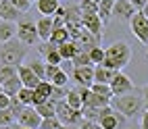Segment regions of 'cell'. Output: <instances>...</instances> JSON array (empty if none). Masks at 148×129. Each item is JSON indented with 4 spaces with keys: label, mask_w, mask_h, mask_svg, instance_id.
<instances>
[{
    "label": "cell",
    "mask_w": 148,
    "mask_h": 129,
    "mask_svg": "<svg viewBox=\"0 0 148 129\" xmlns=\"http://www.w3.org/2000/svg\"><path fill=\"white\" fill-rule=\"evenodd\" d=\"M132 61V46L119 40V42H113L106 48V56H104V67L115 69V71H123V67H127V63Z\"/></svg>",
    "instance_id": "obj_1"
},
{
    "label": "cell",
    "mask_w": 148,
    "mask_h": 129,
    "mask_svg": "<svg viewBox=\"0 0 148 129\" xmlns=\"http://www.w3.org/2000/svg\"><path fill=\"white\" fill-rule=\"evenodd\" d=\"M27 54H29V46L21 42L19 38H13L11 42H4L0 48V63L11 67H21Z\"/></svg>",
    "instance_id": "obj_2"
},
{
    "label": "cell",
    "mask_w": 148,
    "mask_h": 129,
    "mask_svg": "<svg viewBox=\"0 0 148 129\" xmlns=\"http://www.w3.org/2000/svg\"><path fill=\"white\" fill-rule=\"evenodd\" d=\"M111 106L117 113H121L123 117L132 119L136 115L144 113V98L138 92H130V94H123V96H113Z\"/></svg>",
    "instance_id": "obj_3"
},
{
    "label": "cell",
    "mask_w": 148,
    "mask_h": 129,
    "mask_svg": "<svg viewBox=\"0 0 148 129\" xmlns=\"http://www.w3.org/2000/svg\"><path fill=\"white\" fill-rule=\"evenodd\" d=\"M17 38L21 40V42H25L27 46H36V44L42 42L40 33H38L36 21H34V19H29V17H23L21 21L17 23Z\"/></svg>",
    "instance_id": "obj_4"
},
{
    "label": "cell",
    "mask_w": 148,
    "mask_h": 129,
    "mask_svg": "<svg viewBox=\"0 0 148 129\" xmlns=\"http://www.w3.org/2000/svg\"><path fill=\"white\" fill-rule=\"evenodd\" d=\"M56 119L61 121L63 125H71V127H77L84 117H82V111H75L67 104V100H58L56 102Z\"/></svg>",
    "instance_id": "obj_5"
},
{
    "label": "cell",
    "mask_w": 148,
    "mask_h": 129,
    "mask_svg": "<svg viewBox=\"0 0 148 129\" xmlns=\"http://www.w3.org/2000/svg\"><path fill=\"white\" fill-rule=\"evenodd\" d=\"M100 115H102V117H100L102 129H123L125 123H127V117H123L121 113H117L111 104L104 106L102 111H100Z\"/></svg>",
    "instance_id": "obj_6"
},
{
    "label": "cell",
    "mask_w": 148,
    "mask_h": 129,
    "mask_svg": "<svg viewBox=\"0 0 148 129\" xmlns=\"http://www.w3.org/2000/svg\"><path fill=\"white\" fill-rule=\"evenodd\" d=\"M130 29H132V33L138 38V42L144 44L148 48V17L142 13V11H138L132 19H130Z\"/></svg>",
    "instance_id": "obj_7"
},
{
    "label": "cell",
    "mask_w": 148,
    "mask_h": 129,
    "mask_svg": "<svg viewBox=\"0 0 148 129\" xmlns=\"http://www.w3.org/2000/svg\"><path fill=\"white\" fill-rule=\"evenodd\" d=\"M42 121H44V117L36 111V106H25L21 115L17 117V123L23 127H29V129H40Z\"/></svg>",
    "instance_id": "obj_8"
},
{
    "label": "cell",
    "mask_w": 148,
    "mask_h": 129,
    "mask_svg": "<svg viewBox=\"0 0 148 129\" xmlns=\"http://www.w3.org/2000/svg\"><path fill=\"white\" fill-rule=\"evenodd\" d=\"M38 52H40V56L48 65H61L63 63V56L58 52V46H54L52 42H40L38 44Z\"/></svg>",
    "instance_id": "obj_9"
},
{
    "label": "cell",
    "mask_w": 148,
    "mask_h": 129,
    "mask_svg": "<svg viewBox=\"0 0 148 129\" xmlns=\"http://www.w3.org/2000/svg\"><path fill=\"white\" fill-rule=\"evenodd\" d=\"M111 87H113V94L115 96H123V94H130V92H136V85L130 77H127L123 71H117L115 79L111 81Z\"/></svg>",
    "instance_id": "obj_10"
},
{
    "label": "cell",
    "mask_w": 148,
    "mask_h": 129,
    "mask_svg": "<svg viewBox=\"0 0 148 129\" xmlns=\"http://www.w3.org/2000/svg\"><path fill=\"white\" fill-rule=\"evenodd\" d=\"M94 67L96 65H88V67H75V71L71 75V79L77 85H86V87H92L94 83Z\"/></svg>",
    "instance_id": "obj_11"
},
{
    "label": "cell",
    "mask_w": 148,
    "mask_h": 129,
    "mask_svg": "<svg viewBox=\"0 0 148 129\" xmlns=\"http://www.w3.org/2000/svg\"><path fill=\"white\" fill-rule=\"evenodd\" d=\"M138 13V8L130 2V0H117L113 6V17L121 19V21H130V19Z\"/></svg>",
    "instance_id": "obj_12"
},
{
    "label": "cell",
    "mask_w": 148,
    "mask_h": 129,
    "mask_svg": "<svg viewBox=\"0 0 148 129\" xmlns=\"http://www.w3.org/2000/svg\"><path fill=\"white\" fill-rule=\"evenodd\" d=\"M84 27L88 29L90 33H94L98 40H102V31H104V21L100 19V15H84Z\"/></svg>",
    "instance_id": "obj_13"
},
{
    "label": "cell",
    "mask_w": 148,
    "mask_h": 129,
    "mask_svg": "<svg viewBox=\"0 0 148 129\" xmlns=\"http://www.w3.org/2000/svg\"><path fill=\"white\" fill-rule=\"evenodd\" d=\"M73 42L77 44V48H79L82 52H90L92 48H96V46H100V40H98L94 33H90L88 29L84 27V31L79 33V38L77 40H73Z\"/></svg>",
    "instance_id": "obj_14"
},
{
    "label": "cell",
    "mask_w": 148,
    "mask_h": 129,
    "mask_svg": "<svg viewBox=\"0 0 148 129\" xmlns=\"http://www.w3.org/2000/svg\"><path fill=\"white\" fill-rule=\"evenodd\" d=\"M23 13L19 11V8L11 2V0H0V17L4 19V21H15V23H19L21 21V17Z\"/></svg>",
    "instance_id": "obj_15"
},
{
    "label": "cell",
    "mask_w": 148,
    "mask_h": 129,
    "mask_svg": "<svg viewBox=\"0 0 148 129\" xmlns=\"http://www.w3.org/2000/svg\"><path fill=\"white\" fill-rule=\"evenodd\" d=\"M65 25H67V27H84V13H82L79 4L67 6V13H65Z\"/></svg>",
    "instance_id": "obj_16"
},
{
    "label": "cell",
    "mask_w": 148,
    "mask_h": 129,
    "mask_svg": "<svg viewBox=\"0 0 148 129\" xmlns=\"http://www.w3.org/2000/svg\"><path fill=\"white\" fill-rule=\"evenodd\" d=\"M19 77H21L23 85L25 87H32V90H36V87L40 85V81H42V79L34 73V69L29 65H21V67H19Z\"/></svg>",
    "instance_id": "obj_17"
},
{
    "label": "cell",
    "mask_w": 148,
    "mask_h": 129,
    "mask_svg": "<svg viewBox=\"0 0 148 129\" xmlns=\"http://www.w3.org/2000/svg\"><path fill=\"white\" fill-rule=\"evenodd\" d=\"M36 25H38L40 40H42V42H48L50 35H52V31H54V17H40L36 21Z\"/></svg>",
    "instance_id": "obj_18"
},
{
    "label": "cell",
    "mask_w": 148,
    "mask_h": 129,
    "mask_svg": "<svg viewBox=\"0 0 148 129\" xmlns=\"http://www.w3.org/2000/svg\"><path fill=\"white\" fill-rule=\"evenodd\" d=\"M117 71L115 69H108L104 65H96L94 67V83H111L115 79Z\"/></svg>",
    "instance_id": "obj_19"
},
{
    "label": "cell",
    "mask_w": 148,
    "mask_h": 129,
    "mask_svg": "<svg viewBox=\"0 0 148 129\" xmlns=\"http://www.w3.org/2000/svg\"><path fill=\"white\" fill-rule=\"evenodd\" d=\"M36 8L42 17H54V13L61 8V0H38Z\"/></svg>",
    "instance_id": "obj_20"
},
{
    "label": "cell",
    "mask_w": 148,
    "mask_h": 129,
    "mask_svg": "<svg viewBox=\"0 0 148 129\" xmlns=\"http://www.w3.org/2000/svg\"><path fill=\"white\" fill-rule=\"evenodd\" d=\"M13 38H17V23L15 21H2L0 23V44L11 42Z\"/></svg>",
    "instance_id": "obj_21"
},
{
    "label": "cell",
    "mask_w": 148,
    "mask_h": 129,
    "mask_svg": "<svg viewBox=\"0 0 148 129\" xmlns=\"http://www.w3.org/2000/svg\"><path fill=\"white\" fill-rule=\"evenodd\" d=\"M58 52H61L63 61H73V58L77 56V52H82V50L77 48V44L73 42V40H69V42H65V44L58 46Z\"/></svg>",
    "instance_id": "obj_22"
},
{
    "label": "cell",
    "mask_w": 148,
    "mask_h": 129,
    "mask_svg": "<svg viewBox=\"0 0 148 129\" xmlns=\"http://www.w3.org/2000/svg\"><path fill=\"white\" fill-rule=\"evenodd\" d=\"M65 100H67V104L71 108H75V111H82V108H84V100H82V94H79V90H77V85L69 90Z\"/></svg>",
    "instance_id": "obj_23"
},
{
    "label": "cell",
    "mask_w": 148,
    "mask_h": 129,
    "mask_svg": "<svg viewBox=\"0 0 148 129\" xmlns=\"http://www.w3.org/2000/svg\"><path fill=\"white\" fill-rule=\"evenodd\" d=\"M69 40H71L69 29H67V27H56L54 31H52V35H50V40H48V42H52L54 46H61V44L69 42Z\"/></svg>",
    "instance_id": "obj_24"
},
{
    "label": "cell",
    "mask_w": 148,
    "mask_h": 129,
    "mask_svg": "<svg viewBox=\"0 0 148 129\" xmlns=\"http://www.w3.org/2000/svg\"><path fill=\"white\" fill-rule=\"evenodd\" d=\"M36 111L40 113L44 119L56 117V102H52V100H46V102H42V104H38V106H36Z\"/></svg>",
    "instance_id": "obj_25"
},
{
    "label": "cell",
    "mask_w": 148,
    "mask_h": 129,
    "mask_svg": "<svg viewBox=\"0 0 148 129\" xmlns=\"http://www.w3.org/2000/svg\"><path fill=\"white\" fill-rule=\"evenodd\" d=\"M4 87V92L8 94V96H17L19 92H21V87H23V81H21V77H13V79H8V81L2 85Z\"/></svg>",
    "instance_id": "obj_26"
},
{
    "label": "cell",
    "mask_w": 148,
    "mask_h": 129,
    "mask_svg": "<svg viewBox=\"0 0 148 129\" xmlns=\"http://www.w3.org/2000/svg\"><path fill=\"white\" fill-rule=\"evenodd\" d=\"M19 75V67H11V65H0V83H6L8 79H13Z\"/></svg>",
    "instance_id": "obj_27"
},
{
    "label": "cell",
    "mask_w": 148,
    "mask_h": 129,
    "mask_svg": "<svg viewBox=\"0 0 148 129\" xmlns=\"http://www.w3.org/2000/svg\"><path fill=\"white\" fill-rule=\"evenodd\" d=\"M100 111L102 108H92V106H84L82 108V117L84 121H92V123H100Z\"/></svg>",
    "instance_id": "obj_28"
},
{
    "label": "cell",
    "mask_w": 148,
    "mask_h": 129,
    "mask_svg": "<svg viewBox=\"0 0 148 129\" xmlns=\"http://www.w3.org/2000/svg\"><path fill=\"white\" fill-rule=\"evenodd\" d=\"M90 90L96 92V94H100V96H104V98H108V100H113V96H115L111 83H92Z\"/></svg>",
    "instance_id": "obj_29"
},
{
    "label": "cell",
    "mask_w": 148,
    "mask_h": 129,
    "mask_svg": "<svg viewBox=\"0 0 148 129\" xmlns=\"http://www.w3.org/2000/svg\"><path fill=\"white\" fill-rule=\"evenodd\" d=\"M34 96H36V90H32V87H21V92L17 94V98L21 100L25 106H34Z\"/></svg>",
    "instance_id": "obj_30"
},
{
    "label": "cell",
    "mask_w": 148,
    "mask_h": 129,
    "mask_svg": "<svg viewBox=\"0 0 148 129\" xmlns=\"http://www.w3.org/2000/svg\"><path fill=\"white\" fill-rule=\"evenodd\" d=\"M27 65L32 67V69H34V73L44 81V79H46V61H44V58H36V61L27 63Z\"/></svg>",
    "instance_id": "obj_31"
},
{
    "label": "cell",
    "mask_w": 148,
    "mask_h": 129,
    "mask_svg": "<svg viewBox=\"0 0 148 129\" xmlns=\"http://www.w3.org/2000/svg\"><path fill=\"white\" fill-rule=\"evenodd\" d=\"M104 56H106V48L102 46H96L90 50V58H92V65H102L104 63Z\"/></svg>",
    "instance_id": "obj_32"
},
{
    "label": "cell",
    "mask_w": 148,
    "mask_h": 129,
    "mask_svg": "<svg viewBox=\"0 0 148 129\" xmlns=\"http://www.w3.org/2000/svg\"><path fill=\"white\" fill-rule=\"evenodd\" d=\"M79 8H82L84 15H96L98 13V2H94V0H82Z\"/></svg>",
    "instance_id": "obj_33"
},
{
    "label": "cell",
    "mask_w": 148,
    "mask_h": 129,
    "mask_svg": "<svg viewBox=\"0 0 148 129\" xmlns=\"http://www.w3.org/2000/svg\"><path fill=\"white\" fill-rule=\"evenodd\" d=\"M73 65L75 67H88V65H92L90 52H77V56L73 58Z\"/></svg>",
    "instance_id": "obj_34"
},
{
    "label": "cell",
    "mask_w": 148,
    "mask_h": 129,
    "mask_svg": "<svg viewBox=\"0 0 148 129\" xmlns=\"http://www.w3.org/2000/svg\"><path fill=\"white\" fill-rule=\"evenodd\" d=\"M63 127V123L58 121L56 117H50V119H44L42 121V125H40V129H61Z\"/></svg>",
    "instance_id": "obj_35"
},
{
    "label": "cell",
    "mask_w": 148,
    "mask_h": 129,
    "mask_svg": "<svg viewBox=\"0 0 148 129\" xmlns=\"http://www.w3.org/2000/svg\"><path fill=\"white\" fill-rule=\"evenodd\" d=\"M69 77H71V75L65 73L63 69H61V71L52 77V83H54V85H69Z\"/></svg>",
    "instance_id": "obj_36"
},
{
    "label": "cell",
    "mask_w": 148,
    "mask_h": 129,
    "mask_svg": "<svg viewBox=\"0 0 148 129\" xmlns=\"http://www.w3.org/2000/svg\"><path fill=\"white\" fill-rule=\"evenodd\" d=\"M11 2H13V4L19 8V11L23 13V15H25V13L29 11V8H32V4H34L32 0H11Z\"/></svg>",
    "instance_id": "obj_37"
},
{
    "label": "cell",
    "mask_w": 148,
    "mask_h": 129,
    "mask_svg": "<svg viewBox=\"0 0 148 129\" xmlns=\"http://www.w3.org/2000/svg\"><path fill=\"white\" fill-rule=\"evenodd\" d=\"M61 71V65H48L46 63V81H52V77Z\"/></svg>",
    "instance_id": "obj_38"
},
{
    "label": "cell",
    "mask_w": 148,
    "mask_h": 129,
    "mask_svg": "<svg viewBox=\"0 0 148 129\" xmlns=\"http://www.w3.org/2000/svg\"><path fill=\"white\" fill-rule=\"evenodd\" d=\"M11 100H13V96H8L6 92H0V111H6L11 106Z\"/></svg>",
    "instance_id": "obj_39"
},
{
    "label": "cell",
    "mask_w": 148,
    "mask_h": 129,
    "mask_svg": "<svg viewBox=\"0 0 148 129\" xmlns=\"http://www.w3.org/2000/svg\"><path fill=\"white\" fill-rule=\"evenodd\" d=\"M77 129H102L100 123H92V121H82L77 125Z\"/></svg>",
    "instance_id": "obj_40"
},
{
    "label": "cell",
    "mask_w": 148,
    "mask_h": 129,
    "mask_svg": "<svg viewBox=\"0 0 148 129\" xmlns=\"http://www.w3.org/2000/svg\"><path fill=\"white\" fill-rule=\"evenodd\" d=\"M61 69H63L65 73L73 75V71H75V65H73V61H63V63H61Z\"/></svg>",
    "instance_id": "obj_41"
},
{
    "label": "cell",
    "mask_w": 148,
    "mask_h": 129,
    "mask_svg": "<svg viewBox=\"0 0 148 129\" xmlns=\"http://www.w3.org/2000/svg\"><path fill=\"white\" fill-rule=\"evenodd\" d=\"M130 2H132V4H134V6L138 8V11H142V8H144V6L148 4V0H130Z\"/></svg>",
    "instance_id": "obj_42"
},
{
    "label": "cell",
    "mask_w": 148,
    "mask_h": 129,
    "mask_svg": "<svg viewBox=\"0 0 148 129\" xmlns=\"http://www.w3.org/2000/svg\"><path fill=\"white\" fill-rule=\"evenodd\" d=\"M142 98H144V111H148V85L142 90Z\"/></svg>",
    "instance_id": "obj_43"
},
{
    "label": "cell",
    "mask_w": 148,
    "mask_h": 129,
    "mask_svg": "<svg viewBox=\"0 0 148 129\" xmlns=\"http://www.w3.org/2000/svg\"><path fill=\"white\" fill-rule=\"evenodd\" d=\"M142 129H148V111H144L142 113V125H140Z\"/></svg>",
    "instance_id": "obj_44"
},
{
    "label": "cell",
    "mask_w": 148,
    "mask_h": 129,
    "mask_svg": "<svg viewBox=\"0 0 148 129\" xmlns=\"http://www.w3.org/2000/svg\"><path fill=\"white\" fill-rule=\"evenodd\" d=\"M123 129H142V127H136V125H125Z\"/></svg>",
    "instance_id": "obj_45"
},
{
    "label": "cell",
    "mask_w": 148,
    "mask_h": 129,
    "mask_svg": "<svg viewBox=\"0 0 148 129\" xmlns=\"http://www.w3.org/2000/svg\"><path fill=\"white\" fill-rule=\"evenodd\" d=\"M142 13H144V15H146V17H148V4H146V6H144V8H142Z\"/></svg>",
    "instance_id": "obj_46"
},
{
    "label": "cell",
    "mask_w": 148,
    "mask_h": 129,
    "mask_svg": "<svg viewBox=\"0 0 148 129\" xmlns=\"http://www.w3.org/2000/svg\"><path fill=\"white\" fill-rule=\"evenodd\" d=\"M61 129H77V127H71V125H63Z\"/></svg>",
    "instance_id": "obj_47"
},
{
    "label": "cell",
    "mask_w": 148,
    "mask_h": 129,
    "mask_svg": "<svg viewBox=\"0 0 148 129\" xmlns=\"http://www.w3.org/2000/svg\"><path fill=\"white\" fill-rule=\"evenodd\" d=\"M0 129H11V127H6V125H2V127H0Z\"/></svg>",
    "instance_id": "obj_48"
},
{
    "label": "cell",
    "mask_w": 148,
    "mask_h": 129,
    "mask_svg": "<svg viewBox=\"0 0 148 129\" xmlns=\"http://www.w3.org/2000/svg\"><path fill=\"white\" fill-rule=\"evenodd\" d=\"M0 92H4V87H2V83H0Z\"/></svg>",
    "instance_id": "obj_49"
},
{
    "label": "cell",
    "mask_w": 148,
    "mask_h": 129,
    "mask_svg": "<svg viewBox=\"0 0 148 129\" xmlns=\"http://www.w3.org/2000/svg\"><path fill=\"white\" fill-rule=\"evenodd\" d=\"M94 2H98V4H100V2H102V0H94Z\"/></svg>",
    "instance_id": "obj_50"
},
{
    "label": "cell",
    "mask_w": 148,
    "mask_h": 129,
    "mask_svg": "<svg viewBox=\"0 0 148 129\" xmlns=\"http://www.w3.org/2000/svg\"><path fill=\"white\" fill-rule=\"evenodd\" d=\"M2 21H4V19H2V17H0V23H2Z\"/></svg>",
    "instance_id": "obj_51"
},
{
    "label": "cell",
    "mask_w": 148,
    "mask_h": 129,
    "mask_svg": "<svg viewBox=\"0 0 148 129\" xmlns=\"http://www.w3.org/2000/svg\"><path fill=\"white\" fill-rule=\"evenodd\" d=\"M32 2H38V0H32Z\"/></svg>",
    "instance_id": "obj_52"
},
{
    "label": "cell",
    "mask_w": 148,
    "mask_h": 129,
    "mask_svg": "<svg viewBox=\"0 0 148 129\" xmlns=\"http://www.w3.org/2000/svg\"><path fill=\"white\" fill-rule=\"evenodd\" d=\"M146 54H148V50H146Z\"/></svg>",
    "instance_id": "obj_53"
},
{
    "label": "cell",
    "mask_w": 148,
    "mask_h": 129,
    "mask_svg": "<svg viewBox=\"0 0 148 129\" xmlns=\"http://www.w3.org/2000/svg\"><path fill=\"white\" fill-rule=\"evenodd\" d=\"M0 65H2V63H0Z\"/></svg>",
    "instance_id": "obj_54"
},
{
    "label": "cell",
    "mask_w": 148,
    "mask_h": 129,
    "mask_svg": "<svg viewBox=\"0 0 148 129\" xmlns=\"http://www.w3.org/2000/svg\"><path fill=\"white\" fill-rule=\"evenodd\" d=\"M0 46H2V44H0Z\"/></svg>",
    "instance_id": "obj_55"
}]
</instances>
